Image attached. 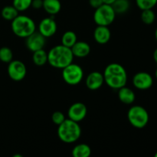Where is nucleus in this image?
Returning <instances> with one entry per match:
<instances>
[{
  "label": "nucleus",
  "mask_w": 157,
  "mask_h": 157,
  "mask_svg": "<svg viewBox=\"0 0 157 157\" xmlns=\"http://www.w3.org/2000/svg\"><path fill=\"white\" fill-rule=\"evenodd\" d=\"M155 37H156V41H157V28H156V32H155Z\"/></svg>",
  "instance_id": "nucleus-33"
},
{
  "label": "nucleus",
  "mask_w": 157,
  "mask_h": 157,
  "mask_svg": "<svg viewBox=\"0 0 157 157\" xmlns=\"http://www.w3.org/2000/svg\"><path fill=\"white\" fill-rule=\"evenodd\" d=\"M91 154V149L87 144H80L76 145L72 150L74 157H89Z\"/></svg>",
  "instance_id": "nucleus-18"
},
{
  "label": "nucleus",
  "mask_w": 157,
  "mask_h": 157,
  "mask_svg": "<svg viewBox=\"0 0 157 157\" xmlns=\"http://www.w3.org/2000/svg\"><path fill=\"white\" fill-rule=\"evenodd\" d=\"M32 0H13L12 6L18 11V12H24L32 6Z\"/></svg>",
  "instance_id": "nucleus-25"
},
{
  "label": "nucleus",
  "mask_w": 157,
  "mask_h": 157,
  "mask_svg": "<svg viewBox=\"0 0 157 157\" xmlns=\"http://www.w3.org/2000/svg\"><path fill=\"white\" fill-rule=\"evenodd\" d=\"M155 76H156V78L157 79V67L156 69V71H155Z\"/></svg>",
  "instance_id": "nucleus-34"
},
{
  "label": "nucleus",
  "mask_w": 157,
  "mask_h": 157,
  "mask_svg": "<svg viewBox=\"0 0 157 157\" xmlns=\"http://www.w3.org/2000/svg\"><path fill=\"white\" fill-rule=\"evenodd\" d=\"M12 30L17 37L26 38L35 32L36 25L32 18L27 15H18L12 21Z\"/></svg>",
  "instance_id": "nucleus-4"
},
{
  "label": "nucleus",
  "mask_w": 157,
  "mask_h": 157,
  "mask_svg": "<svg viewBox=\"0 0 157 157\" xmlns=\"http://www.w3.org/2000/svg\"><path fill=\"white\" fill-rule=\"evenodd\" d=\"M13 59L12 51L8 47H2L0 48V61L9 64Z\"/></svg>",
  "instance_id": "nucleus-24"
},
{
  "label": "nucleus",
  "mask_w": 157,
  "mask_h": 157,
  "mask_svg": "<svg viewBox=\"0 0 157 157\" xmlns=\"http://www.w3.org/2000/svg\"><path fill=\"white\" fill-rule=\"evenodd\" d=\"M127 119L130 124L136 129H143L148 124L150 116L146 108L140 105H134L129 109Z\"/></svg>",
  "instance_id": "nucleus-5"
},
{
  "label": "nucleus",
  "mask_w": 157,
  "mask_h": 157,
  "mask_svg": "<svg viewBox=\"0 0 157 157\" xmlns=\"http://www.w3.org/2000/svg\"><path fill=\"white\" fill-rule=\"evenodd\" d=\"M103 3L104 4H107V5H110L111 6L113 2H114L116 0H102Z\"/></svg>",
  "instance_id": "nucleus-30"
},
{
  "label": "nucleus",
  "mask_w": 157,
  "mask_h": 157,
  "mask_svg": "<svg viewBox=\"0 0 157 157\" xmlns=\"http://www.w3.org/2000/svg\"><path fill=\"white\" fill-rule=\"evenodd\" d=\"M71 48L74 56L77 58H85L90 53V46L85 41H78Z\"/></svg>",
  "instance_id": "nucleus-15"
},
{
  "label": "nucleus",
  "mask_w": 157,
  "mask_h": 157,
  "mask_svg": "<svg viewBox=\"0 0 157 157\" xmlns=\"http://www.w3.org/2000/svg\"><path fill=\"white\" fill-rule=\"evenodd\" d=\"M136 4L141 10L153 9L157 4V0H136Z\"/></svg>",
  "instance_id": "nucleus-26"
},
{
  "label": "nucleus",
  "mask_w": 157,
  "mask_h": 157,
  "mask_svg": "<svg viewBox=\"0 0 157 157\" xmlns=\"http://www.w3.org/2000/svg\"><path fill=\"white\" fill-rule=\"evenodd\" d=\"M156 19V14L153 9H145L142 10L141 13V20L146 25H151L154 22Z\"/></svg>",
  "instance_id": "nucleus-23"
},
{
  "label": "nucleus",
  "mask_w": 157,
  "mask_h": 157,
  "mask_svg": "<svg viewBox=\"0 0 157 157\" xmlns=\"http://www.w3.org/2000/svg\"><path fill=\"white\" fill-rule=\"evenodd\" d=\"M25 45L29 50L34 52L35 51L44 48L46 43V38L39 32H36L25 38Z\"/></svg>",
  "instance_id": "nucleus-10"
},
{
  "label": "nucleus",
  "mask_w": 157,
  "mask_h": 157,
  "mask_svg": "<svg viewBox=\"0 0 157 157\" xmlns=\"http://www.w3.org/2000/svg\"><path fill=\"white\" fill-rule=\"evenodd\" d=\"M111 6L116 14H124L129 10L130 3L129 0H116Z\"/></svg>",
  "instance_id": "nucleus-21"
},
{
  "label": "nucleus",
  "mask_w": 157,
  "mask_h": 157,
  "mask_svg": "<svg viewBox=\"0 0 157 157\" xmlns=\"http://www.w3.org/2000/svg\"><path fill=\"white\" fill-rule=\"evenodd\" d=\"M65 116L64 113L61 111H55L52 115V121L56 125L59 126L65 121Z\"/></svg>",
  "instance_id": "nucleus-27"
},
{
  "label": "nucleus",
  "mask_w": 157,
  "mask_h": 157,
  "mask_svg": "<svg viewBox=\"0 0 157 157\" xmlns=\"http://www.w3.org/2000/svg\"><path fill=\"white\" fill-rule=\"evenodd\" d=\"M31 6L35 9H41L43 7V0H32Z\"/></svg>",
  "instance_id": "nucleus-29"
},
{
  "label": "nucleus",
  "mask_w": 157,
  "mask_h": 157,
  "mask_svg": "<svg viewBox=\"0 0 157 157\" xmlns=\"http://www.w3.org/2000/svg\"><path fill=\"white\" fill-rule=\"evenodd\" d=\"M18 11L13 6H7L2 9L1 12L2 17L8 21H12L18 15Z\"/></svg>",
  "instance_id": "nucleus-22"
},
{
  "label": "nucleus",
  "mask_w": 157,
  "mask_h": 157,
  "mask_svg": "<svg viewBox=\"0 0 157 157\" xmlns=\"http://www.w3.org/2000/svg\"><path fill=\"white\" fill-rule=\"evenodd\" d=\"M155 157H157V151H156V153H155Z\"/></svg>",
  "instance_id": "nucleus-35"
},
{
  "label": "nucleus",
  "mask_w": 157,
  "mask_h": 157,
  "mask_svg": "<svg viewBox=\"0 0 157 157\" xmlns=\"http://www.w3.org/2000/svg\"><path fill=\"white\" fill-rule=\"evenodd\" d=\"M104 83L112 89L118 90L126 86L127 73L124 67L118 63H111L104 69L103 73Z\"/></svg>",
  "instance_id": "nucleus-1"
},
{
  "label": "nucleus",
  "mask_w": 157,
  "mask_h": 157,
  "mask_svg": "<svg viewBox=\"0 0 157 157\" xmlns=\"http://www.w3.org/2000/svg\"><path fill=\"white\" fill-rule=\"evenodd\" d=\"M74 58L71 48L63 44L55 46L48 52V63L55 68L63 69L73 62Z\"/></svg>",
  "instance_id": "nucleus-2"
},
{
  "label": "nucleus",
  "mask_w": 157,
  "mask_h": 157,
  "mask_svg": "<svg viewBox=\"0 0 157 157\" xmlns=\"http://www.w3.org/2000/svg\"><path fill=\"white\" fill-rule=\"evenodd\" d=\"M89 4L92 8L96 9L101 6H102L104 3H103L102 0H89Z\"/></svg>",
  "instance_id": "nucleus-28"
},
{
  "label": "nucleus",
  "mask_w": 157,
  "mask_h": 157,
  "mask_svg": "<svg viewBox=\"0 0 157 157\" xmlns=\"http://www.w3.org/2000/svg\"><path fill=\"white\" fill-rule=\"evenodd\" d=\"M13 157H23V156H22V155H18V154H16V155H15V156H14Z\"/></svg>",
  "instance_id": "nucleus-32"
},
{
  "label": "nucleus",
  "mask_w": 157,
  "mask_h": 157,
  "mask_svg": "<svg viewBox=\"0 0 157 157\" xmlns=\"http://www.w3.org/2000/svg\"><path fill=\"white\" fill-rule=\"evenodd\" d=\"M116 15L110 5L103 4L95 9L94 13V21L98 25L109 26L114 21Z\"/></svg>",
  "instance_id": "nucleus-6"
},
{
  "label": "nucleus",
  "mask_w": 157,
  "mask_h": 157,
  "mask_svg": "<svg viewBox=\"0 0 157 157\" xmlns=\"http://www.w3.org/2000/svg\"><path fill=\"white\" fill-rule=\"evenodd\" d=\"M32 61L34 64L38 67L44 66L48 62V53L44 48L35 51L32 55Z\"/></svg>",
  "instance_id": "nucleus-19"
},
{
  "label": "nucleus",
  "mask_w": 157,
  "mask_h": 157,
  "mask_svg": "<svg viewBox=\"0 0 157 157\" xmlns=\"http://www.w3.org/2000/svg\"><path fill=\"white\" fill-rule=\"evenodd\" d=\"M153 77L149 73L140 71L136 73L133 78V84L136 89L141 90H148L153 86Z\"/></svg>",
  "instance_id": "nucleus-9"
},
{
  "label": "nucleus",
  "mask_w": 157,
  "mask_h": 157,
  "mask_svg": "<svg viewBox=\"0 0 157 157\" xmlns=\"http://www.w3.org/2000/svg\"><path fill=\"white\" fill-rule=\"evenodd\" d=\"M43 9L51 15L58 14L61 9V3L60 0H43Z\"/></svg>",
  "instance_id": "nucleus-17"
},
{
  "label": "nucleus",
  "mask_w": 157,
  "mask_h": 157,
  "mask_svg": "<svg viewBox=\"0 0 157 157\" xmlns=\"http://www.w3.org/2000/svg\"><path fill=\"white\" fill-rule=\"evenodd\" d=\"M153 59H154L155 62L157 64V48H156V50L153 52Z\"/></svg>",
  "instance_id": "nucleus-31"
},
{
  "label": "nucleus",
  "mask_w": 157,
  "mask_h": 157,
  "mask_svg": "<svg viewBox=\"0 0 157 157\" xmlns=\"http://www.w3.org/2000/svg\"><path fill=\"white\" fill-rule=\"evenodd\" d=\"M78 41L77 35L72 31H67L61 37V44L67 48H71Z\"/></svg>",
  "instance_id": "nucleus-20"
},
{
  "label": "nucleus",
  "mask_w": 157,
  "mask_h": 157,
  "mask_svg": "<svg viewBox=\"0 0 157 157\" xmlns=\"http://www.w3.org/2000/svg\"><path fill=\"white\" fill-rule=\"evenodd\" d=\"M61 75L66 84L75 86L82 81L84 78V71L81 66L72 62L62 69Z\"/></svg>",
  "instance_id": "nucleus-7"
},
{
  "label": "nucleus",
  "mask_w": 157,
  "mask_h": 157,
  "mask_svg": "<svg viewBox=\"0 0 157 157\" xmlns=\"http://www.w3.org/2000/svg\"><path fill=\"white\" fill-rule=\"evenodd\" d=\"M87 113V108L84 104L81 102H76L72 104L67 110L69 119L79 123L86 117Z\"/></svg>",
  "instance_id": "nucleus-11"
},
{
  "label": "nucleus",
  "mask_w": 157,
  "mask_h": 157,
  "mask_svg": "<svg viewBox=\"0 0 157 157\" xmlns=\"http://www.w3.org/2000/svg\"><path fill=\"white\" fill-rule=\"evenodd\" d=\"M111 37V32L108 26L98 25L94 32V38L100 44H105L109 42Z\"/></svg>",
  "instance_id": "nucleus-14"
},
{
  "label": "nucleus",
  "mask_w": 157,
  "mask_h": 157,
  "mask_svg": "<svg viewBox=\"0 0 157 157\" xmlns=\"http://www.w3.org/2000/svg\"><path fill=\"white\" fill-rule=\"evenodd\" d=\"M7 71L11 79L14 81H21L25 78L27 68L22 61L19 60H12L9 63Z\"/></svg>",
  "instance_id": "nucleus-8"
},
{
  "label": "nucleus",
  "mask_w": 157,
  "mask_h": 157,
  "mask_svg": "<svg viewBox=\"0 0 157 157\" xmlns=\"http://www.w3.org/2000/svg\"><path fill=\"white\" fill-rule=\"evenodd\" d=\"M57 29L58 25L53 17L43 18L38 25V32L46 38L55 35Z\"/></svg>",
  "instance_id": "nucleus-12"
},
{
  "label": "nucleus",
  "mask_w": 157,
  "mask_h": 157,
  "mask_svg": "<svg viewBox=\"0 0 157 157\" xmlns=\"http://www.w3.org/2000/svg\"><path fill=\"white\" fill-rule=\"evenodd\" d=\"M118 98L124 104H132L135 101L136 95L134 91L126 86L118 89Z\"/></svg>",
  "instance_id": "nucleus-16"
},
{
  "label": "nucleus",
  "mask_w": 157,
  "mask_h": 157,
  "mask_svg": "<svg viewBox=\"0 0 157 157\" xmlns=\"http://www.w3.org/2000/svg\"><path fill=\"white\" fill-rule=\"evenodd\" d=\"M86 86L90 90H97L104 84V75L100 71H92L87 75L85 81Z\"/></svg>",
  "instance_id": "nucleus-13"
},
{
  "label": "nucleus",
  "mask_w": 157,
  "mask_h": 157,
  "mask_svg": "<svg viewBox=\"0 0 157 157\" xmlns=\"http://www.w3.org/2000/svg\"><path fill=\"white\" fill-rule=\"evenodd\" d=\"M57 133L60 140L65 144H73L81 137V128L78 122L68 118L58 126Z\"/></svg>",
  "instance_id": "nucleus-3"
}]
</instances>
